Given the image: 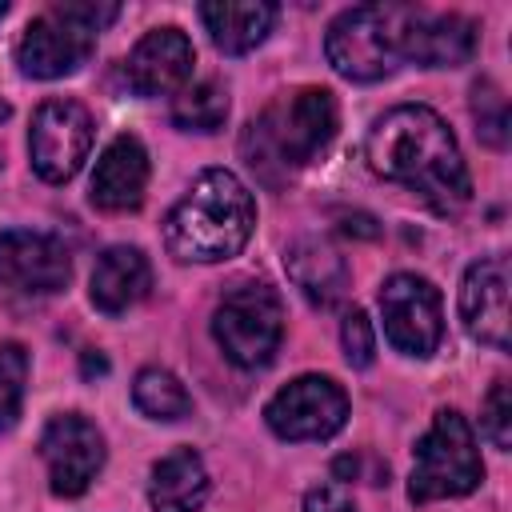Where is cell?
Wrapping results in <instances>:
<instances>
[{
  "mask_svg": "<svg viewBox=\"0 0 512 512\" xmlns=\"http://www.w3.org/2000/svg\"><path fill=\"white\" fill-rule=\"evenodd\" d=\"M364 156L376 176L420 192L440 212H456L472 200L460 144L428 104H396L376 116L364 136Z\"/></svg>",
  "mask_w": 512,
  "mask_h": 512,
  "instance_id": "6da1fadb",
  "label": "cell"
},
{
  "mask_svg": "<svg viewBox=\"0 0 512 512\" xmlns=\"http://www.w3.org/2000/svg\"><path fill=\"white\" fill-rule=\"evenodd\" d=\"M256 228V200L228 168H204L164 216V248L180 264L232 260Z\"/></svg>",
  "mask_w": 512,
  "mask_h": 512,
  "instance_id": "7a4b0ae2",
  "label": "cell"
},
{
  "mask_svg": "<svg viewBox=\"0 0 512 512\" xmlns=\"http://www.w3.org/2000/svg\"><path fill=\"white\" fill-rule=\"evenodd\" d=\"M336 124H340V108H336V96L328 88H296V92H284L276 96L248 128H244V140H240V152L244 160L272 176V168L280 172H292V168H304L312 164L336 136Z\"/></svg>",
  "mask_w": 512,
  "mask_h": 512,
  "instance_id": "3957f363",
  "label": "cell"
},
{
  "mask_svg": "<svg viewBox=\"0 0 512 512\" xmlns=\"http://www.w3.org/2000/svg\"><path fill=\"white\" fill-rule=\"evenodd\" d=\"M120 16L108 0H60L28 20L16 44V64L32 80H60L88 64L96 36Z\"/></svg>",
  "mask_w": 512,
  "mask_h": 512,
  "instance_id": "277c9868",
  "label": "cell"
},
{
  "mask_svg": "<svg viewBox=\"0 0 512 512\" xmlns=\"http://www.w3.org/2000/svg\"><path fill=\"white\" fill-rule=\"evenodd\" d=\"M416 8L412 4H356L344 8L324 36L328 64L356 84H372L392 76L404 64L408 24Z\"/></svg>",
  "mask_w": 512,
  "mask_h": 512,
  "instance_id": "5b68a950",
  "label": "cell"
},
{
  "mask_svg": "<svg viewBox=\"0 0 512 512\" xmlns=\"http://www.w3.org/2000/svg\"><path fill=\"white\" fill-rule=\"evenodd\" d=\"M480 480H484V460H480L472 424L456 408H440L432 428L416 440L408 500L412 504H432V500L468 496Z\"/></svg>",
  "mask_w": 512,
  "mask_h": 512,
  "instance_id": "8992f818",
  "label": "cell"
},
{
  "mask_svg": "<svg viewBox=\"0 0 512 512\" xmlns=\"http://www.w3.org/2000/svg\"><path fill=\"white\" fill-rule=\"evenodd\" d=\"M212 340L236 368H264L284 340V304L272 284L240 280L212 312Z\"/></svg>",
  "mask_w": 512,
  "mask_h": 512,
  "instance_id": "52a82bcc",
  "label": "cell"
},
{
  "mask_svg": "<svg viewBox=\"0 0 512 512\" xmlns=\"http://www.w3.org/2000/svg\"><path fill=\"white\" fill-rule=\"evenodd\" d=\"M380 316H384V336L396 352L424 360L440 348L444 308L432 280L416 272H392L380 288Z\"/></svg>",
  "mask_w": 512,
  "mask_h": 512,
  "instance_id": "ba28073f",
  "label": "cell"
},
{
  "mask_svg": "<svg viewBox=\"0 0 512 512\" xmlns=\"http://www.w3.org/2000/svg\"><path fill=\"white\" fill-rule=\"evenodd\" d=\"M92 152V116L76 100H44L32 112L28 128V156L40 180L64 184L72 180Z\"/></svg>",
  "mask_w": 512,
  "mask_h": 512,
  "instance_id": "9c48e42d",
  "label": "cell"
},
{
  "mask_svg": "<svg viewBox=\"0 0 512 512\" xmlns=\"http://www.w3.org/2000/svg\"><path fill=\"white\" fill-rule=\"evenodd\" d=\"M264 420L280 440H328L348 420V396L332 376H296L268 404Z\"/></svg>",
  "mask_w": 512,
  "mask_h": 512,
  "instance_id": "30bf717a",
  "label": "cell"
},
{
  "mask_svg": "<svg viewBox=\"0 0 512 512\" xmlns=\"http://www.w3.org/2000/svg\"><path fill=\"white\" fill-rule=\"evenodd\" d=\"M40 456L48 464L52 492L72 500L88 492V484L104 468V432L80 412H60L40 432Z\"/></svg>",
  "mask_w": 512,
  "mask_h": 512,
  "instance_id": "8fae6325",
  "label": "cell"
},
{
  "mask_svg": "<svg viewBox=\"0 0 512 512\" xmlns=\"http://www.w3.org/2000/svg\"><path fill=\"white\" fill-rule=\"evenodd\" d=\"M68 276H72V260L64 240L32 228L0 232V288L48 296V292H60Z\"/></svg>",
  "mask_w": 512,
  "mask_h": 512,
  "instance_id": "7c38bea8",
  "label": "cell"
},
{
  "mask_svg": "<svg viewBox=\"0 0 512 512\" xmlns=\"http://www.w3.org/2000/svg\"><path fill=\"white\" fill-rule=\"evenodd\" d=\"M196 48L180 28H152L136 40L124 60V80L136 96H168L192 80Z\"/></svg>",
  "mask_w": 512,
  "mask_h": 512,
  "instance_id": "4fadbf2b",
  "label": "cell"
},
{
  "mask_svg": "<svg viewBox=\"0 0 512 512\" xmlns=\"http://www.w3.org/2000/svg\"><path fill=\"white\" fill-rule=\"evenodd\" d=\"M460 320L476 344L508 348V260L484 256L460 280Z\"/></svg>",
  "mask_w": 512,
  "mask_h": 512,
  "instance_id": "5bb4252c",
  "label": "cell"
},
{
  "mask_svg": "<svg viewBox=\"0 0 512 512\" xmlns=\"http://www.w3.org/2000/svg\"><path fill=\"white\" fill-rule=\"evenodd\" d=\"M144 188H148V152L132 132H124L100 152L88 184V200L100 212H136L144 204Z\"/></svg>",
  "mask_w": 512,
  "mask_h": 512,
  "instance_id": "9a60e30c",
  "label": "cell"
},
{
  "mask_svg": "<svg viewBox=\"0 0 512 512\" xmlns=\"http://www.w3.org/2000/svg\"><path fill=\"white\" fill-rule=\"evenodd\" d=\"M152 288V264L140 248L132 244H112L96 256L92 280H88V296L104 316H120L128 308H136Z\"/></svg>",
  "mask_w": 512,
  "mask_h": 512,
  "instance_id": "2e32d148",
  "label": "cell"
},
{
  "mask_svg": "<svg viewBox=\"0 0 512 512\" xmlns=\"http://www.w3.org/2000/svg\"><path fill=\"white\" fill-rule=\"evenodd\" d=\"M476 52V24L460 12H440L428 16L416 8L412 24H408V44H404V60L420 64V68H456Z\"/></svg>",
  "mask_w": 512,
  "mask_h": 512,
  "instance_id": "e0dca14e",
  "label": "cell"
},
{
  "mask_svg": "<svg viewBox=\"0 0 512 512\" xmlns=\"http://www.w3.org/2000/svg\"><path fill=\"white\" fill-rule=\"evenodd\" d=\"M200 20H204V28L220 52L244 56L272 32L276 4H268V0H212V4H200Z\"/></svg>",
  "mask_w": 512,
  "mask_h": 512,
  "instance_id": "ac0fdd59",
  "label": "cell"
},
{
  "mask_svg": "<svg viewBox=\"0 0 512 512\" xmlns=\"http://www.w3.org/2000/svg\"><path fill=\"white\" fill-rule=\"evenodd\" d=\"M284 268L292 276V284L320 308L336 304L348 288V264L344 256L328 244V240H316V236H300L288 252H284Z\"/></svg>",
  "mask_w": 512,
  "mask_h": 512,
  "instance_id": "d6986e66",
  "label": "cell"
},
{
  "mask_svg": "<svg viewBox=\"0 0 512 512\" xmlns=\"http://www.w3.org/2000/svg\"><path fill=\"white\" fill-rule=\"evenodd\" d=\"M208 500V468L192 448H176L152 464L148 504L152 512H200Z\"/></svg>",
  "mask_w": 512,
  "mask_h": 512,
  "instance_id": "ffe728a7",
  "label": "cell"
},
{
  "mask_svg": "<svg viewBox=\"0 0 512 512\" xmlns=\"http://www.w3.org/2000/svg\"><path fill=\"white\" fill-rule=\"evenodd\" d=\"M132 404H136L148 420H160V424L184 420V416L192 412L188 388H184L180 376L168 372V368H140L136 380H132Z\"/></svg>",
  "mask_w": 512,
  "mask_h": 512,
  "instance_id": "44dd1931",
  "label": "cell"
},
{
  "mask_svg": "<svg viewBox=\"0 0 512 512\" xmlns=\"http://www.w3.org/2000/svg\"><path fill=\"white\" fill-rule=\"evenodd\" d=\"M228 116V92L220 80L184 84L172 100V124L184 132H216Z\"/></svg>",
  "mask_w": 512,
  "mask_h": 512,
  "instance_id": "7402d4cb",
  "label": "cell"
},
{
  "mask_svg": "<svg viewBox=\"0 0 512 512\" xmlns=\"http://www.w3.org/2000/svg\"><path fill=\"white\" fill-rule=\"evenodd\" d=\"M24 388H28V352H24V344L8 340V344H0V432H8L16 424Z\"/></svg>",
  "mask_w": 512,
  "mask_h": 512,
  "instance_id": "603a6c76",
  "label": "cell"
},
{
  "mask_svg": "<svg viewBox=\"0 0 512 512\" xmlns=\"http://www.w3.org/2000/svg\"><path fill=\"white\" fill-rule=\"evenodd\" d=\"M472 116H476L480 140L492 144V148H504V140H508V104H504V96L492 80L472 84Z\"/></svg>",
  "mask_w": 512,
  "mask_h": 512,
  "instance_id": "cb8c5ba5",
  "label": "cell"
},
{
  "mask_svg": "<svg viewBox=\"0 0 512 512\" xmlns=\"http://www.w3.org/2000/svg\"><path fill=\"white\" fill-rule=\"evenodd\" d=\"M480 432L496 444V448H508L512 444V392H508V380H496L480 404Z\"/></svg>",
  "mask_w": 512,
  "mask_h": 512,
  "instance_id": "d4e9b609",
  "label": "cell"
},
{
  "mask_svg": "<svg viewBox=\"0 0 512 512\" xmlns=\"http://www.w3.org/2000/svg\"><path fill=\"white\" fill-rule=\"evenodd\" d=\"M340 344H344V360L352 368H368L372 356H376V332H372V320L364 316V308H352L340 324Z\"/></svg>",
  "mask_w": 512,
  "mask_h": 512,
  "instance_id": "484cf974",
  "label": "cell"
},
{
  "mask_svg": "<svg viewBox=\"0 0 512 512\" xmlns=\"http://www.w3.org/2000/svg\"><path fill=\"white\" fill-rule=\"evenodd\" d=\"M304 512H356V504L340 484H316L304 496Z\"/></svg>",
  "mask_w": 512,
  "mask_h": 512,
  "instance_id": "4316f807",
  "label": "cell"
},
{
  "mask_svg": "<svg viewBox=\"0 0 512 512\" xmlns=\"http://www.w3.org/2000/svg\"><path fill=\"white\" fill-rule=\"evenodd\" d=\"M104 368H108V364H104V356H96V360H92V356H84V372H104Z\"/></svg>",
  "mask_w": 512,
  "mask_h": 512,
  "instance_id": "83f0119b",
  "label": "cell"
},
{
  "mask_svg": "<svg viewBox=\"0 0 512 512\" xmlns=\"http://www.w3.org/2000/svg\"><path fill=\"white\" fill-rule=\"evenodd\" d=\"M4 16H8V4H4V0H0V20H4Z\"/></svg>",
  "mask_w": 512,
  "mask_h": 512,
  "instance_id": "f1b7e54d",
  "label": "cell"
}]
</instances>
